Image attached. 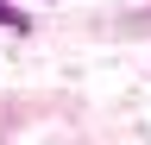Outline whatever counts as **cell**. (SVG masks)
<instances>
[{
    "mask_svg": "<svg viewBox=\"0 0 151 145\" xmlns=\"http://www.w3.org/2000/svg\"><path fill=\"white\" fill-rule=\"evenodd\" d=\"M25 25H32V19H25V13H13V6H6V0H0V32H25Z\"/></svg>",
    "mask_w": 151,
    "mask_h": 145,
    "instance_id": "1",
    "label": "cell"
}]
</instances>
